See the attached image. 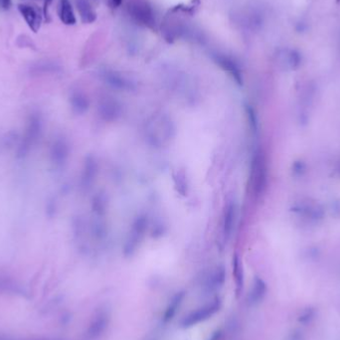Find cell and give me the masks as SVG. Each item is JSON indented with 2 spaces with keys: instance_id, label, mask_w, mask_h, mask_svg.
<instances>
[{
  "instance_id": "14",
  "label": "cell",
  "mask_w": 340,
  "mask_h": 340,
  "mask_svg": "<svg viewBox=\"0 0 340 340\" xmlns=\"http://www.w3.org/2000/svg\"><path fill=\"white\" fill-rule=\"evenodd\" d=\"M98 166L96 158L93 155H89L85 159L83 173H82V185L84 188H89L93 185L97 174Z\"/></svg>"
},
{
  "instance_id": "23",
  "label": "cell",
  "mask_w": 340,
  "mask_h": 340,
  "mask_svg": "<svg viewBox=\"0 0 340 340\" xmlns=\"http://www.w3.org/2000/svg\"><path fill=\"white\" fill-rule=\"evenodd\" d=\"M0 291L21 295L26 293V291L21 285L8 278H0Z\"/></svg>"
},
{
  "instance_id": "11",
  "label": "cell",
  "mask_w": 340,
  "mask_h": 340,
  "mask_svg": "<svg viewBox=\"0 0 340 340\" xmlns=\"http://www.w3.org/2000/svg\"><path fill=\"white\" fill-rule=\"evenodd\" d=\"M18 10L22 17L24 18L25 22L29 26V28L33 32H38L40 26H41V21H42V16L39 13L38 9H36L32 5L28 4H19L18 5Z\"/></svg>"
},
{
  "instance_id": "5",
  "label": "cell",
  "mask_w": 340,
  "mask_h": 340,
  "mask_svg": "<svg viewBox=\"0 0 340 340\" xmlns=\"http://www.w3.org/2000/svg\"><path fill=\"white\" fill-rule=\"evenodd\" d=\"M251 181L255 195H260L264 191L267 181V167L262 154H257L253 159Z\"/></svg>"
},
{
  "instance_id": "12",
  "label": "cell",
  "mask_w": 340,
  "mask_h": 340,
  "mask_svg": "<svg viewBox=\"0 0 340 340\" xmlns=\"http://www.w3.org/2000/svg\"><path fill=\"white\" fill-rule=\"evenodd\" d=\"M226 281V270L223 266L216 267L207 277L205 281V290L208 292L220 290Z\"/></svg>"
},
{
  "instance_id": "20",
  "label": "cell",
  "mask_w": 340,
  "mask_h": 340,
  "mask_svg": "<svg viewBox=\"0 0 340 340\" xmlns=\"http://www.w3.org/2000/svg\"><path fill=\"white\" fill-rule=\"evenodd\" d=\"M59 17L66 25L76 24V17L70 0H61L59 5Z\"/></svg>"
},
{
  "instance_id": "6",
  "label": "cell",
  "mask_w": 340,
  "mask_h": 340,
  "mask_svg": "<svg viewBox=\"0 0 340 340\" xmlns=\"http://www.w3.org/2000/svg\"><path fill=\"white\" fill-rule=\"evenodd\" d=\"M98 115L104 122L112 123L122 117V104L113 97H104L97 104Z\"/></svg>"
},
{
  "instance_id": "1",
  "label": "cell",
  "mask_w": 340,
  "mask_h": 340,
  "mask_svg": "<svg viewBox=\"0 0 340 340\" xmlns=\"http://www.w3.org/2000/svg\"><path fill=\"white\" fill-rule=\"evenodd\" d=\"M175 136V126L166 115L152 117L146 128L147 143L154 147L166 146Z\"/></svg>"
},
{
  "instance_id": "29",
  "label": "cell",
  "mask_w": 340,
  "mask_h": 340,
  "mask_svg": "<svg viewBox=\"0 0 340 340\" xmlns=\"http://www.w3.org/2000/svg\"><path fill=\"white\" fill-rule=\"evenodd\" d=\"M51 1H52V0H45V2H46L45 6H47V5H48V3H49V2H51Z\"/></svg>"
},
{
  "instance_id": "15",
  "label": "cell",
  "mask_w": 340,
  "mask_h": 340,
  "mask_svg": "<svg viewBox=\"0 0 340 340\" xmlns=\"http://www.w3.org/2000/svg\"><path fill=\"white\" fill-rule=\"evenodd\" d=\"M70 104L74 113L78 116L84 115L90 107V100L87 95L81 91H73L70 96Z\"/></svg>"
},
{
  "instance_id": "26",
  "label": "cell",
  "mask_w": 340,
  "mask_h": 340,
  "mask_svg": "<svg viewBox=\"0 0 340 340\" xmlns=\"http://www.w3.org/2000/svg\"><path fill=\"white\" fill-rule=\"evenodd\" d=\"M221 336H222L221 330H216V331L211 335V337H210L208 340H220Z\"/></svg>"
},
{
  "instance_id": "21",
  "label": "cell",
  "mask_w": 340,
  "mask_h": 340,
  "mask_svg": "<svg viewBox=\"0 0 340 340\" xmlns=\"http://www.w3.org/2000/svg\"><path fill=\"white\" fill-rule=\"evenodd\" d=\"M173 182L177 193H179L181 196H186L188 194L189 183L187 175L183 169H179L173 174Z\"/></svg>"
},
{
  "instance_id": "17",
  "label": "cell",
  "mask_w": 340,
  "mask_h": 340,
  "mask_svg": "<svg viewBox=\"0 0 340 340\" xmlns=\"http://www.w3.org/2000/svg\"><path fill=\"white\" fill-rule=\"evenodd\" d=\"M232 267H233V277L235 280V292H236V296L237 298L241 295L243 289H244V270H243V266L241 264L240 258L239 256L236 254L233 257V261H232Z\"/></svg>"
},
{
  "instance_id": "28",
  "label": "cell",
  "mask_w": 340,
  "mask_h": 340,
  "mask_svg": "<svg viewBox=\"0 0 340 340\" xmlns=\"http://www.w3.org/2000/svg\"><path fill=\"white\" fill-rule=\"evenodd\" d=\"M111 1H112V5L116 7L121 6V4L123 3V0H111Z\"/></svg>"
},
{
  "instance_id": "10",
  "label": "cell",
  "mask_w": 340,
  "mask_h": 340,
  "mask_svg": "<svg viewBox=\"0 0 340 340\" xmlns=\"http://www.w3.org/2000/svg\"><path fill=\"white\" fill-rule=\"evenodd\" d=\"M213 59L217 65H219L225 72L228 73L238 85L243 84V75L238 64L229 56L216 53L213 55Z\"/></svg>"
},
{
  "instance_id": "22",
  "label": "cell",
  "mask_w": 340,
  "mask_h": 340,
  "mask_svg": "<svg viewBox=\"0 0 340 340\" xmlns=\"http://www.w3.org/2000/svg\"><path fill=\"white\" fill-rule=\"evenodd\" d=\"M265 292H266V285H265V283L261 279L256 278L255 281H254V284H253L252 291H250V294H249V297H248L249 303L252 304V305L258 303L264 297Z\"/></svg>"
},
{
  "instance_id": "3",
  "label": "cell",
  "mask_w": 340,
  "mask_h": 340,
  "mask_svg": "<svg viewBox=\"0 0 340 340\" xmlns=\"http://www.w3.org/2000/svg\"><path fill=\"white\" fill-rule=\"evenodd\" d=\"M148 227V219L146 215H140L134 221L132 228L124 246V255L132 257L140 248Z\"/></svg>"
},
{
  "instance_id": "19",
  "label": "cell",
  "mask_w": 340,
  "mask_h": 340,
  "mask_svg": "<svg viewBox=\"0 0 340 340\" xmlns=\"http://www.w3.org/2000/svg\"><path fill=\"white\" fill-rule=\"evenodd\" d=\"M184 298H185V291H183L176 292L172 296V298H171L170 302L168 303V305L165 309V312L163 314V321L165 323L169 322L174 317V315L176 314L180 305L182 304Z\"/></svg>"
},
{
  "instance_id": "8",
  "label": "cell",
  "mask_w": 340,
  "mask_h": 340,
  "mask_svg": "<svg viewBox=\"0 0 340 340\" xmlns=\"http://www.w3.org/2000/svg\"><path fill=\"white\" fill-rule=\"evenodd\" d=\"M70 154V146L65 139H57L51 146L50 149V159L53 165L58 168L63 167Z\"/></svg>"
},
{
  "instance_id": "18",
  "label": "cell",
  "mask_w": 340,
  "mask_h": 340,
  "mask_svg": "<svg viewBox=\"0 0 340 340\" xmlns=\"http://www.w3.org/2000/svg\"><path fill=\"white\" fill-rule=\"evenodd\" d=\"M77 10L84 23H93L97 16L89 0H75Z\"/></svg>"
},
{
  "instance_id": "24",
  "label": "cell",
  "mask_w": 340,
  "mask_h": 340,
  "mask_svg": "<svg viewBox=\"0 0 340 340\" xmlns=\"http://www.w3.org/2000/svg\"><path fill=\"white\" fill-rule=\"evenodd\" d=\"M92 208L93 212L95 214V217L97 218H102L105 214V208H106V200L103 195L97 194L94 199L92 203Z\"/></svg>"
},
{
  "instance_id": "4",
  "label": "cell",
  "mask_w": 340,
  "mask_h": 340,
  "mask_svg": "<svg viewBox=\"0 0 340 340\" xmlns=\"http://www.w3.org/2000/svg\"><path fill=\"white\" fill-rule=\"evenodd\" d=\"M221 307H222L221 299L219 297H215L209 303H206L196 308L195 310L189 312L187 315H185L182 318L180 325L182 328H189L200 322L208 320L214 314H216L221 309Z\"/></svg>"
},
{
  "instance_id": "2",
  "label": "cell",
  "mask_w": 340,
  "mask_h": 340,
  "mask_svg": "<svg viewBox=\"0 0 340 340\" xmlns=\"http://www.w3.org/2000/svg\"><path fill=\"white\" fill-rule=\"evenodd\" d=\"M43 130V122L39 112H32L27 121L25 134L19 144L17 157L24 158L39 141Z\"/></svg>"
},
{
  "instance_id": "9",
  "label": "cell",
  "mask_w": 340,
  "mask_h": 340,
  "mask_svg": "<svg viewBox=\"0 0 340 340\" xmlns=\"http://www.w3.org/2000/svg\"><path fill=\"white\" fill-rule=\"evenodd\" d=\"M100 77L105 84L116 90L130 92L135 89V84L118 72L104 70L100 73Z\"/></svg>"
},
{
  "instance_id": "13",
  "label": "cell",
  "mask_w": 340,
  "mask_h": 340,
  "mask_svg": "<svg viewBox=\"0 0 340 340\" xmlns=\"http://www.w3.org/2000/svg\"><path fill=\"white\" fill-rule=\"evenodd\" d=\"M237 216V207L234 202H230L225 208L223 219V236L225 240H229L235 225Z\"/></svg>"
},
{
  "instance_id": "7",
  "label": "cell",
  "mask_w": 340,
  "mask_h": 340,
  "mask_svg": "<svg viewBox=\"0 0 340 340\" xmlns=\"http://www.w3.org/2000/svg\"><path fill=\"white\" fill-rule=\"evenodd\" d=\"M130 13L141 24L153 28L155 26V16L152 8L144 1L133 2L130 6Z\"/></svg>"
},
{
  "instance_id": "27",
  "label": "cell",
  "mask_w": 340,
  "mask_h": 340,
  "mask_svg": "<svg viewBox=\"0 0 340 340\" xmlns=\"http://www.w3.org/2000/svg\"><path fill=\"white\" fill-rule=\"evenodd\" d=\"M0 340H17V339H14V338H11V337H8V336H0ZM25 340H47V339H44V338H32V339H25Z\"/></svg>"
},
{
  "instance_id": "16",
  "label": "cell",
  "mask_w": 340,
  "mask_h": 340,
  "mask_svg": "<svg viewBox=\"0 0 340 340\" xmlns=\"http://www.w3.org/2000/svg\"><path fill=\"white\" fill-rule=\"evenodd\" d=\"M108 324V315L105 311L97 312L90 323L88 334L92 338H97L102 334Z\"/></svg>"
},
{
  "instance_id": "25",
  "label": "cell",
  "mask_w": 340,
  "mask_h": 340,
  "mask_svg": "<svg viewBox=\"0 0 340 340\" xmlns=\"http://www.w3.org/2000/svg\"><path fill=\"white\" fill-rule=\"evenodd\" d=\"M10 6H11V0H0V8L7 10L9 9Z\"/></svg>"
}]
</instances>
